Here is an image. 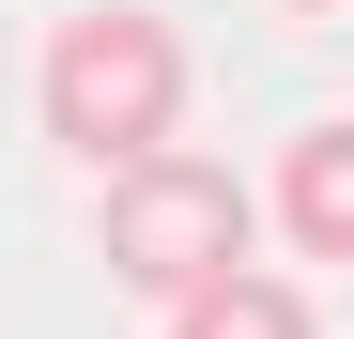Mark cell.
I'll list each match as a JSON object with an SVG mask.
<instances>
[{"instance_id": "1", "label": "cell", "mask_w": 354, "mask_h": 339, "mask_svg": "<svg viewBox=\"0 0 354 339\" xmlns=\"http://www.w3.org/2000/svg\"><path fill=\"white\" fill-rule=\"evenodd\" d=\"M31 108H46V139L77 170H139V154L185 139V31L154 0H77L31 46Z\"/></svg>"}, {"instance_id": "2", "label": "cell", "mask_w": 354, "mask_h": 339, "mask_svg": "<svg viewBox=\"0 0 354 339\" xmlns=\"http://www.w3.org/2000/svg\"><path fill=\"white\" fill-rule=\"evenodd\" d=\"M247 170H216V154H139V170H108V201H93V247H108V277L124 293H154V309H185L201 277H231L247 262Z\"/></svg>"}, {"instance_id": "3", "label": "cell", "mask_w": 354, "mask_h": 339, "mask_svg": "<svg viewBox=\"0 0 354 339\" xmlns=\"http://www.w3.org/2000/svg\"><path fill=\"white\" fill-rule=\"evenodd\" d=\"M277 232H292V262H354V108H324V124H292L277 139Z\"/></svg>"}, {"instance_id": "4", "label": "cell", "mask_w": 354, "mask_h": 339, "mask_svg": "<svg viewBox=\"0 0 354 339\" xmlns=\"http://www.w3.org/2000/svg\"><path fill=\"white\" fill-rule=\"evenodd\" d=\"M169 339H324V309H308V277L231 262V277H201V293L169 309Z\"/></svg>"}, {"instance_id": "5", "label": "cell", "mask_w": 354, "mask_h": 339, "mask_svg": "<svg viewBox=\"0 0 354 339\" xmlns=\"http://www.w3.org/2000/svg\"><path fill=\"white\" fill-rule=\"evenodd\" d=\"M292 16H354V0H292Z\"/></svg>"}]
</instances>
